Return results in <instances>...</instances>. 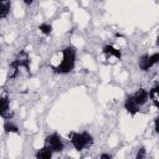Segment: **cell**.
Returning <instances> with one entry per match:
<instances>
[{
	"label": "cell",
	"instance_id": "6da1fadb",
	"mask_svg": "<svg viewBox=\"0 0 159 159\" xmlns=\"http://www.w3.org/2000/svg\"><path fill=\"white\" fill-rule=\"evenodd\" d=\"M76 65V48L73 46H67L62 50V61L57 66H52L55 73L66 75L73 71Z\"/></svg>",
	"mask_w": 159,
	"mask_h": 159
},
{
	"label": "cell",
	"instance_id": "7a4b0ae2",
	"mask_svg": "<svg viewBox=\"0 0 159 159\" xmlns=\"http://www.w3.org/2000/svg\"><path fill=\"white\" fill-rule=\"evenodd\" d=\"M20 68H25L26 72L29 75H31V71H30V56H29V53L26 51H20L17 53V56L10 62L7 78L9 80L15 78L19 75V70Z\"/></svg>",
	"mask_w": 159,
	"mask_h": 159
},
{
	"label": "cell",
	"instance_id": "3957f363",
	"mask_svg": "<svg viewBox=\"0 0 159 159\" xmlns=\"http://www.w3.org/2000/svg\"><path fill=\"white\" fill-rule=\"evenodd\" d=\"M68 138L72 147L77 152H81L93 144V137L88 132H71L68 134Z\"/></svg>",
	"mask_w": 159,
	"mask_h": 159
},
{
	"label": "cell",
	"instance_id": "277c9868",
	"mask_svg": "<svg viewBox=\"0 0 159 159\" xmlns=\"http://www.w3.org/2000/svg\"><path fill=\"white\" fill-rule=\"evenodd\" d=\"M45 145H47L53 153H61L65 149V143L57 133H51L45 138Z\"/></svg>",
	"mask_w": 159,
	"mask_h": 159
},
{
	"label": "cell",
	"instance_id": "5b68a950",
	"mask_svg": "<svg viewBox=\"0 0 159 159\" xmlns=\"http://www.w3.org/2000/svg\"><path fill=\"white\" fill-rule=\"evenodd\" d=\"M159 61V53L155 52L153 55H143L139 57L138 60V65H139V68L143 71V72H147L149 71V68H152L154 65H157Z\"/></svg>",
	"mask_w": 159,
	"mask_h": 159
},
{
	"label": "cell",
	"instance_id": "8992f818",
	"mask_svg": "<svg viewBox=\"0 0 159 159\" xmlns=\"http://www.w3.org/2000/svg\"><path fill=\"white\" fill-rule=\"evenodd\" d=\"M0 117L4 119H11L12 113H10V99L7 96L0 97Z\"/></svg>",
	"mask_w": 159,
	"mask_h": 159
},
{
	"label": "cell",
	"instance_id": "52a82bcc",
	"mask_svg": "<svg viewBox=\"0 0 159 159\" xmlns=\"http://www.w3.org/2000/svg\"><path fill=\"white\" fill-rule=\"evenodd\" d=\"M124 108H125V111H127L130 116H135V114L140 111V106L134 101V98H133L132 94L127 96V98H125V101H124Z\"/></svg>",
	"mask_w": 159,
	"mask_h": 159
},
{
	"label": "cell",
	"instance_id": "ba28073f",
	"mask_svg": "<svg viewBox=\"0 0 159 159\" xmlns=\"http://www.w3.org/2000/svg\"><path fill=\"white\" fill-rule=\"evenodd\" d=\"M132 96H133L134 101H135L140 107H142V106H144V104L148 102V99H149L148 91H147V89H144V88H139V89H137Z\"/></svg>",
	"mask_w": 159,
	"mask_h": 159
},
{
	"label": "cell",
	"instance_id": "9c48e42d",
	"mask_svg": "<svg viewBox=\"0 0 159 159\" xmlns=\"http://www.w3.org/2000/svg\"><path fill=\"white\" fill-rule=\"evenodd\" d=\"M102 51H103V53H104L106 56H108V57H116L117 60H120V58H122V52H120L118 48L113 47L112 45H104V46L102 47Z\"/></svg>",
	"mask_w": 159,
	"mask_h": 159
},
{
	"label": "cell",
	"instance_id": "30bf717a",
	"mask_svg": "<svg viewBox=\"0 0 159 159\" xmlns=\"http://www.w3.org/2000/svg\"><path fill=\"white\" fill-rule=\"evenodd\" d=\"M11 10V0H0V20L5 19Z\"/></svg>",
	"mask_w": 159,
	"mask_h": 159
},
{
	"label": "cell",
	"instance_id": "8fae6325",
	"mask_svg": "<svg viewBox=\"0 0 159 159\" xmlns=\"http://www.w3.org/2000/svg\"><path fill=\"white\" fill-rule=\"evenodd\" d=\"M52 154H53V152H52L47 145H43L41 149H39V150L36 152L35 157H36L37 159H51V158H52Z\"/></svg>",
	"mask_w": 159,
	"mask_h": 159
},
{
	"label": "cell",
	"instance_id": "7c38bea8",
	"mask_svg": "<svg viewBox=\"0 0 159 159\" xmlns=\"http://www.w3.org/2000/svg\"><path fill=\"white\" fill-rule=\"evenodd\" d=\"M2 128H4V132H5V133H15V134H20V129H19V127H17L14 122H11L10 119H6V120H5Z\"/></svg>",
	"mask_w": 159,
	"mask_h": 159
},
{
	"label": "cell",
	"instance_id": "4fadbf2b",
	"mask_svg": "<svg viewBox=\"0 0 159 159\" xmlns=\"http://www.w3.org/2000/svg\"><path fill=\"white\" fill-rule=\"evenodd\" d=\"M158 88H159V86H158V83L152 88V89H149V92H148V94H149V98L152 99V102H153V104L155 106V107H158L159 106V96H158Z\"/></svg>",
	"mask_w": 159,
	"mask_h": 159
},
{
	"label": "cell",
	"instance_id": "5bb4252c",
	"mask_svg": "<svg viewBox=\"0 0 159 159\" xmlns=\"http://www.w3.org/2000/svg\"><path fill=\"white\" fill-rule=\"evenodd\" d=\"M39 30H40L43 35L48 36V35H51V32H52V25H51V24H47V22H42V24L39 25Z\"/></svg>",
	"mask_w": 159,
	"mask_h": 159
},
{
	"label": "cell",
	"instance_id": "9a60e30c",
	"mask_svg": "<svg viewBox=\"0 0 159 159\" xmlns=\"http://www.w3.org/2000/svg\"><path fill=\"white\" fill-rule=\"evenodd\" d=\"M147 157V153H145V148L144 147H140L138 149V153L135 155V159H144Z\"/></svg>",
	"mask_w": 159,
	"mask_h": 159
},
{
	"label": "cell",
	"instance_id": "2e32d148",
	"mask_svg": "<svg viewBox=\"0 0 159 159\" xmlns=\"http://www.w3.org/2000/svg\"><path fill=\"white\" fill-rule=\"evenodd\" d=\"M99 158H101V159H111V158H112V154H108V153H102V154L99 155Z\"/></svg>",
	"mask_w": 159,
	"mask_h": 159
},
{
	"label": "cell",
	"instance_id": "e0dca14e",
	"mask_svg": "<svg viewBox=\"0 0 159 159\" xmlns=\"http://www.w3.org/2000/svg\"><path fill=\"white\" fill-rule=\"evenodd\" d=\"M154 129H155V133H159V128H158V118L154 119Z\"/></svg>",
	"mask_w": 159,
	"mask_h": 159
},
{
	"label": "cell",
	"instance_id": "ac0fdd59",
	"mask_svg": "<svg viewBox=\"0 0 159 159\" xmlns=\"http://www.w3.org/2000/svg\"><path fill=\"white\" fill-rule=\"evenodd\" d=\"M22 1H24L25 5H31V4L34 2V0H22Z\"/></svg>",
	"mask_w": 159,
	"mask_h": 159
}]
</instances>
